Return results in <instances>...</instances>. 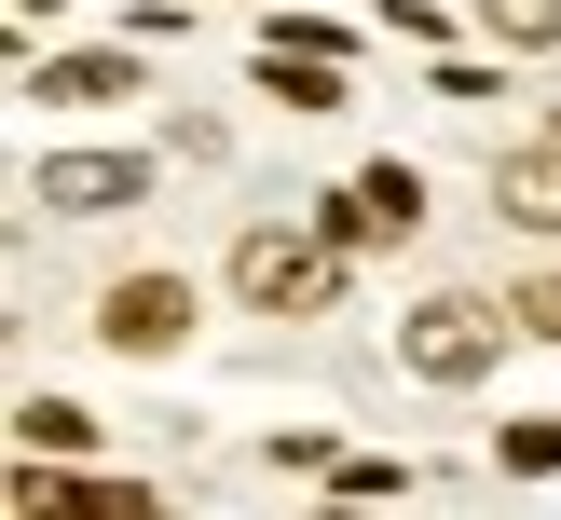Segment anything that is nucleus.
I'll use <instances>...</instances> for the list:
<instances>
[{"mask_svg":"<svg viewBox=\"0 0 561 520\" xmlns=\"http://www.w3.org/2000/svg\"><path fill=\"white\" fill-rule=\"evenodd\" d=\"M507 315H520V301H507ZM507 315H493V301H466V288H438L425 315L398 328V356H411L425 383H480L493 356H507Z\"/></svg>","mask_w":561,"mask_h":520,"instance_id":"nucleus-1","label":"nucleus"},{"mask_svg":"<svg viewBox=\"0 0 561 520\" xmlns=\"http://www.w3.org/2000/svg\"><path fill=\"white\" fill-rule=\"evenodd\" d=\"M233 288L261 301V315H316V301L343 288V261L301 246V233H247V246H233Z\"/></svg>","mask_w":561,"mask_h":520,"instance_id":"nucleus-2","label":"nucleus"},{"mask_svg":"<svg viewBox=\"0 0 561 520\" xmlns=\"http://www.w3.org/2000/svg\"><path fill=\"white\" fill-rule=\"evenodd\" d=\"M411 219H425V178H411V164H370V178L329 206V246H398Z\"/></svg>","mask_w":561,"mask_h":520,"instance_id":"nucleus-3","label":"nucleus"},{"mask_svg":"<svg viewBox=\"0 0 561 520\" xmlns=\"http://www.w3.org/2000/svg\"><path fill=\"white\" fill-rule=\"evenodd\" d=\"M96 328H110L124 356H164V343L192 328V288H179V274H124V288L96 301Z\"/></svg>","mask_w":561,"mask_h":520,"instance_id":"nucleus-4","label":"nucleus"},{"mask_svg":"<svg viewBox=\"0 0 561 520\" xmlns=\"http://www.w3.org/2000/svg\"><path fill=\"white\" fill-rule=\"evenodd\" d=\"M137 192H151L137 151H55L42 164V206H69V219H110V206H137Z\"/></svg>","mask_w":561,"mask_h":520,"instance_id":"nucleus-5","label":"nucleus"},{"mask_svg":"<svg viewBox=\"0 0 561 520\" xmlns=\"http://www.w3.org/2000/svg\"><path fill=\"white\" fill-rule=\"evenodd\" d=\"M493 206H507L520 233H561V137H535V151L493 164Z\"/></svg>","mask_w":561,"mask_h":520,"instance_id":"nucleus-6","label":"nucleus"},{"mask_svg":"<svg viewBox=\"0 0 561 520\" xmlns=\"http://www.w3.org/2000/svg\"><path fill=\"white\" fill-rule=\"evenodd\" d=\"M14 438H27V452H82V438H96V411H69V397H27V411H14Z\"/></svg>","mask_w":561,"mask_h":520,"instance_id":"nucleus-7","label":"nucleus"},{"mask_svg":"<svg viewBox=\"0 0 561 520\" xmlns=\"http://www.w3.org/2000/svg\"><path fill=\"white\" fill-rule=\"evenodd\" d=\"M480 27H493V42H520V55H535V42H561V0H480Z\"/></svg>","mask_w":561,"mask_h":520,"instance_id":"nucleus-8","label":"nucleus"},{"mask_svg":"<svg viewBox=\"0 0 561 520\" xmlns=\"http://www.w3.org/2000/svg\"><path fill=\"white\" fill-rule=\"evenodd\" d=\"M42 96H124V55H55Z\"/></svg>","mask_w":561,"mask_h":520,"instance_id":"nucleus-9","label":"nucleus"},{"mask_svg":"<svg viewBox=\"0 0 561 520\" xmlns=\"http://www.w3.org/2000/svg\"><path fill=\"white\" fill-rule=\"evenodd\" d=\"M507 465H561V411H535V425H507Z\"/></svg>","mask_w":561,"mask_h":520,"instance_id":"nucleus-10","label":"nucleus"},{"mask_svg":"<svg viewBox=\"0 0 561 520\" xmlns=\"http://www.w3.org/2000/svg\"><path fill=\"white\" fill-rule=\"evenodd\" d=\"M520 328H548V343H561V274H548V288H520Z\"/></svg>","mask_w":561,"mask_h":520,"instance_id":"nucleus-11","label":"nucleus"},{"mask_svg":"<svg viewBox=\"0 0 561 520\" xmlns=\"http://www.w3.org/2000/svg\"><path fill=\"white\" fill-rule=\"evenodd\" d=\"M548 137H561V109H548Z\"/></svg>","mask_w":561,"mask_h":520,"instance_id":"nucleus-12","label":"nucleus"}]
</instances>
